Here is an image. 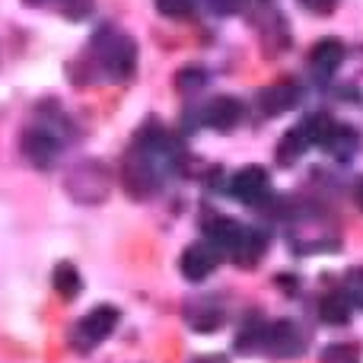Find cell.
<instances>
[{"instance_id": "obj_12", "label": "cell", "mask_w": 363, "mask_h": 363, "mask_svg": "<svg viewBox=\"0 0 363 363\" xmlns=\"http://www.w3.org/2000/svg\"><path fill=\"white\" fill-rule=\"evenodd\" d=\"M313 147V140H309V134H306V128H294V131H287L284 134V140H281V147H277V160L281 163H290V160H296V157H303V153Z\"/></svg>"}, {"instance_id": "obj_7", "label": "cell", "mask_w": 363, "mask_h": 363, "mask_svg": "<svg viewBox=\"0 0 363 363\" xmlns=\"http://www.w3.org/2000/svg\"><path fill=\"white\" fill-rule=\"evenodd\" d=\"M242 118H245V106L236 96H217L204 108V125L213 128V131H233Z\"/></svg>"}, {"instance_id": "obj_10", "label": "cell", "mask_w": 363, "mask_h": 363, "mask_svg": "<svg viewBox=\"0 0 363 363\" xmlns=\"http://www.w3.org/2000/svg\"><path fill=\"white\" fill-rule=\"evenodd\" d=\"M296 99H300V93H296L294 83H274V86H268V89L258 93V106H262L264 115L287 112V108L296 106Z\"/></svg>"}, {"instance_id": "obj_11", "label": "cell", "mask_w": 363, "mask_h": 363, "mask_svg": "<svg viewBox=\"0 0 363 363\" xmlns=\"http://www.w3.org/2000/svg\"><path fill=\"white\" fill-rule=\"evenodd\" d=\"M351 303H347L345 294H325L319 300V319L325 322V325H347V319H351Z\"/></svg>"}, {"instance_id": "obj_20", "label": "cell", "mask_w": 363, "mask_h": 363, "mask_svg": "<svg viewBox=\"0 0 363 363\" xmlns=\"http://www.w3.org/2000/svg\"><path fill=\"white\" fill-rule=\"evenodd\" d=\"M194 363H226V360H220V357H201V360H194Z\"/></svg>"}, {"instance_id": "obj_5", "label": "cell", "mask_w": 363, "mask_h": 363, "mask_svg": "<svg viewBox=\"0 0 363 363\" xmlns=\"http://www.w3.org/2000/svg\"><path fill=\"white\" fill-rule=\"evenodd\" d=\"M262 347L274 357H296L303 351V335L294 322L287 319H277L271 325H264V335H262Z\"/></svg>"}, {"instance_id": "obj_16", "label": "cell", "mask_w": 363, "mask_h": 363, "mask_svg": "<svg viewBox=\"0 0 363 363\" xmlns=\"http://www.w3.org/2000/svg\"><path fill=\"white\" fill-rule=\"evenodd\" d=\"M157 10L169 19H191L194 16V0H157Z\"/></svg>"}, {"instance_id": "obj_1", "label": "cell", "mask_w": 363, "mask_h": 363, "mask_svg": "<svg viewBox=\"0 0 363 363\" xmlns=\"http://www.w3.org/2000/svg\"><path fill=\"white\" fill-rule=\"evenodd\" d=\"M204 236L217 255L233 258L236 264H252L264 252V236L258 230L236 223L230 217H211L204 223Z\"/></svg>"}, {"instance_id": "obj_18", "label": "cell", "mask_w": 363, "mask_h": 363, "mask_svg": "<svg viewBox=\"0 0 363 363\" xmlns=\"http://www.w3.org/2000/svg\"><path fill=\"white\" fill-rule=\"evenodd\" d=\"M239 4H242V0H211V6L217 13H233V10H239Z\"/></svg>"}, {"instance_id": "obj_3", "label": "cell", "mask_w": 363, "mask_h": 363, "mask_svg": "<svg viewBox=\"0 0 363 363\" xmlns=\"http://www.w3.org/2000/svg\"><path fill=\"white\" fill-rule=\"evenodd\" d=\"M118 325V309L112 306H96L77 322V332H74V345L80 351H93L99 341H106L108 335L115 332Z\"/></svg>"}, {"instance_id": "obj_21", "label": "cell", "mask_w": 363, "mask_h": 363, "mask_svg": "<svg viewBox=\"0 0 363 363\" xmlns=\"http://www.w3.org/2000/svg\"><path fill=\"white\" fill-rule=\"evenodd\" d=\"M357 204L363 207V179H360V185H357Z\"/></svg>"}, {"instance_id": "obj_6", "label": "cell", "mask_w": 363, "mask_h": 363, "mask_svg": "<svg viewBox=\"0 0 363 363\" xmlns=\"http://www.w3.org/2000/svg\"><path fill=\"white\" fill-rule=\"evenodd\" d=\"M23 153L32 160L35 166H51L55 163V157L61 153V138L57 134H51L48 128H29V131L23 134Z\"/></svg>"}, {"instance_id": "obj_9", "label": "cell", "mask_w": 363, "mask_h": 363, "mask_svg": "<svg viewBox=\"0 0 363 363\" xmlns=\"http://www.w3.org/2000/svg\"><path fill=\"white\" fill-rule=\"evenodd\" d=\"M341 61H345V45L338 38H319L309 51V67L319 77H332L341 67Z\"/></svg>"}, {"instance_id": "obj_2", "label": "cell", "mask_w": 363, "mask_h": 363, "mask_svg": "<svg viewBox=\"0 0 363 363\" xmlns=\"http://www.w3.org/2000/svg\"><path fill=\"white\" fill-rule=\"evenodd\" d=\"M93 51H96L99 67L106 70L112 80H128V77L134 74V67H138V48H134V42L125 32L102 29L99 35H96Z\"/></svg>"}, {"instance_id": "obj_17", "label": "cell", "mask_w": 363, "mask_h": 363, "mask_svg": "<svg viewBox=\"0 0 363 363\" xmlns=\"http://www.w3.org/2000/svg\"><path fill=\"white\" fill-rule=\"evenodd\" d=\"M345 296L351 306L363 309V268H354L351 274L345 277Z\"/></svg>"}, {"instance_id": "obj_13", "label": "cell", "mask_w": 363, "mask_h": 363, "mask_svg": "<svg viewBox=\"0 0 363 363\" xmlns=\"http://www.w3.org/2000/svg\"><path fill=\"white\" fill-rule=\"evenodd\" d=\"M51 284H55V290L64 296V300H74L77 294H80L83 281H80V271L74 268L70 262H61L55 268V277H51Z\"/></svg>"}, {"instance_id": "obj_14", "label": "cell", "mask_w": 363, "mask_h": 363, "mask_svg": "<svg viewBox=\"0 0 363 363\" xmlns=\"http://www.w3.org/2000/svg\"><path fill=\"white\" fill-rule=\"evenodd\" d=\"M322 147H325L328 153H335V157H347V153L357 147V134H354L351 128H345V125H332V131L325 134Z\"/></svg>"}, {"instance_id": "obj_19", "label": "cell", "mask_w": 363, "mask_h": 363, "mask_svg": "<svg viewBox=\"0 0 363 363\" xmlns=\"http://www.w3.org/2000/svg\"><path fill=\"white\" fill-rule=\"evenodd\" d=\"M306 4L313 6V10H322V13H325V10H332V6H335V0H306Z\"/></svg>"}, {"instance_id": "obj_4", "label": "cell", "mask_w": 363, "mask_h": 363, "mask_svg": "<svg viewBox=\"0 0 363 363\" xmlns=\"http://www.w3.org/2000/svg\"><path fill=\"white\" fill-rule=\"evenodd\" d=\"M271 191V179H268V169L264 166H242L236 176L230 179V194L239 201V204H262Z\"/></svg>"}, {"instance_id": "obj_15", "label": "cell", "mask_w": 363, "mask_h": 363, "mask_svg": "<svg viewBox=\"0 0 363 363\" xmlns=\"http://www.w3.org/2000/svg\"><path fill=\"white\" fill-rule=\"evenodd\" d=\"M29 6H42V4H55L57 10L67 19H83L93 13V0H26Z\"/></svg>"}, {"instance_id": "obj_8", "label": "cell", "mask_w": 363, "mask_h": 363, "mask_svg": "<svg viewBox=\"0 0 363 363\" xmlns=\"http://www.w3.org/2000/svg\"><path fill=\"white\" fill-rule=\"evenodd\" d=\"M217 258L220 255L207 242H194L182 252L179 268H182V274H185V281H204V277L217 268Z\"/></svg>"}]
</instances>
